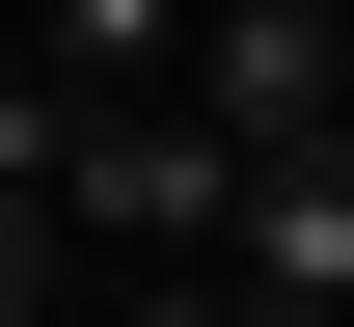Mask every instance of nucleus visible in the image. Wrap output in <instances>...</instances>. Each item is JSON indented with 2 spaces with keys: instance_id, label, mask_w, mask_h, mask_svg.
Here are the masks:
<instances>
[{
  "instance_id": "f257e3e1",
  "label": "nucleus",
  "mask_w": 354,
  "mask_h": 327,
  "mask_svg": "<svg viewBox=\"0 0 354 327\" xmlns=\"http://www.w3.org/2000/svg\"><path fill=\"white\" fill-rule=\"evenodd\" d=\"M136 245V273H218V218H245V137H191V109H82L55 137V245Z\"/></svg>"
},
{
  "instance_id": "0eeeda50",
  "label": "nucleus",
  "mask_w": 354,
  "mask_h": 327,
  "mask_svg": "<svg viewBox=\"0 0 354 327\" xmlns=\"http://www.w3.org/2000/svg\"><path fill=\"white\" fill-rule=\"evenodd\" d=\"M136 327H245V300H218V273H136Z\"/></svg>"
},
{
  "instance_id": "f03ea898",
  "label": "nucleus",
  "mask_w": 354,
  "mask_h": 327,
  "mask_svg": "<svg viewBox=\"0 0 354 327\" xmlns=\"http://www.w3.org/2000/svg\"><path fill=\"white\" fill-rule=\"evenodd\" d=\"M164 109H191V137H245V164H300V137H354V82H327V0H218Z\"/></svg>"
},
{
  "instance_id": "423d86ee",
  "label": "nucleus",
  "mask_w": 354,
  "mask_h": 327,
  "mask_svg": "<svg viewBox=\"0 0 354 327\" xmlns=\"http://www.w3.org/2000/svg\"><path fill=\"white\" fill-rule=\"evenodd\" d=\"M0 327H55V218H28V191H0Z\"/></svg>"
},
{
  "instance_id": "7ed1b4c3",
  "label": "nucleus",
  "mask_w": 354,
  "mask_h": 327,
  "mask_svg": "<svg viewBox=\"0 0 354 327\" xmlns=\"http://www.w3.org/2000/svg\"><path fill=\"white\" fill-rule=\"evenodd\" d=\"M218 300H245V327H354V137L245 164V218H218Z\"/></svg>"
},
{
  "instance_id": "39448f33",
  "label": "nucleus",
  "mask_w": 354,
  "mask_h": 327,
  "mask_svg": "<svg viewBox=\"0 0 354 327\" xmlns=\"http://www.w3.org/2000/svg\"><path fill=\"white\" fill-rule=\"evenodd\" d=\"M55 137H82V82H0V191L55 218Z\"/></svg>"
},
{
  "instance_id": "20e7f679",
  "label": "nucleus",
  "mask_w": 354,
  "mask_h": 327,
  "mask_svg": "<svg viewBox=\"0 0 354 327\" xmlns=\"http://www.w3.org/2000/svg\"><path fill=\"white\" fill-rule=\"evenodd\" d=\"M164 28L191 0H55V82H164Z\"/></svg>"
}]
</instances>
